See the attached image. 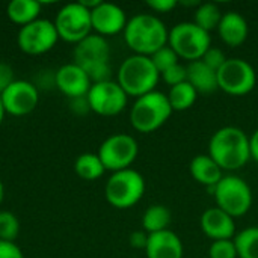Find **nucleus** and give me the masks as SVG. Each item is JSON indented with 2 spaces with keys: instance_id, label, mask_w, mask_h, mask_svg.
I'll return each mask as SVG.
<instances>
[{
  "instance_id": "16",
  "label": "nucleus",
  "mask_w": 258,
  "mask_h": 258,
  "mask_svg": "<svg viewBox=\"0 0 258 258\" xmlns=\"http://www.w3.org/2000/svg\"><path fill=\"white\" fill-rule=\"evenodd\" d=\"M54 85L63 95H67L71 100L86 97L92 86V82L89 76L77 63L71 62L62 65L54 73Z\"/></svg>"
},
{
  "instance_id": "4",
  "label": "nucleus",
  "mask_w": 258,
  "mask_h": 258,
  "mask_svg": "<svg viewBox=\"0 0 258 258\" xmlns=\"http://www.w3.org/2000/svg\"><path fill=\"white\" fill-rule=\"evenodd\" d=\"M74 63H77L91 79L92 83L110 80V45L101 35L91 33L83 41L76 44Z\"/></svg>"
},
{
  "instance_id": "21",
  "label": "nucleus",
  "mask_w": 258,
  "mask_h": 258,
  "mask_svg": "<svg viewBox=\"0 0 258 258\" xmlns=\"http://www.w3.org/2000/svg\"><path fill=\"white\" fill-rule=\"evenodd\" d=\"M187 82L197 89L198 94H212L218 86V71L207 67L201 59L187 63Z\"/></svg>"
},
{
  "instance_id": "32",
  "label": "nucleus",
  "mask_w": 258,
  "mask_h": 258,
  "mask_svg": "<svg viewBox=\"0 0 258 258\" xmlns=\"http://www.w3.org/2000/svg\"><path fill=\"white\" fill-rule=\"evenodd\" d=\"M227 59H228V57L225 56V53H224L221 48H216V47H210V48L204 53V56L201 57V60H203L207 67H210L212 70H215V71H218V70L225 63Z\"/></svg>"
},
{
  "instance_id": "28",
  "label": "nucleus",
  "mask_w": 258,
  "mask_h": 258,
  "mask_svg": "<svg viewBox=\"0 0 258 258\" xmlns=\"http://www.w3.org/2000/svg\"><path fill=\"white\" fill-rule=\"evenodd\" d=\"M18 233H20L18 218L8 210L0 212V240L14 242L17 239Z\"/></svg>"
},
{
  "instance_id": "25",
  "label": "nucleus",
  "mask_w": 258,
  "mask_h": 258,
  "mask_svg": "<svg viewBox=\"0 0 258 258\" xmlns=\"http://www.w3.org/2000/svg\"><path fill=\"white\" fill-rule=\"evenodd\" d=\"M197 98H198V92L189 82L172 86L168 94L169 104L175 112H183L190 109L195 104Z\"/></svg>"
},
{
  "instance_id": "17",
  "label": "nucleus",
  "mask_w": 258,
  "mask_h": 258,
  "mask_svg": "<svg viewBox=\"0 0 258 258\" xmlns=\"http://www.w3.org/2000/svg\"><path fill=\"white\" fill-rule=\"evenodd\" d=\"M201 228L204 234L216 240H231L236 236V222L234 218L227 215L218 207L207 209L201 216Z\"/></svg>"
},
{
  "instance_id": "10",
  "label": "nucleus",
  "mask_w": 258,
  "mask_h": 258,
  "mask_svg": "<svg viewBox=\"0 0 258 258\" xmlns=\"http://www.w3.org/2000/svg\"><path fill=\"white\" fill-rule=\"evenodd\" d=\"M257 83L254 67L240 57H228L218 70V86L225 94L240 97L249 94Z\"/></svg>"
},
{
  "instance_id": "39",
  "label": "nucleus",
  "mask_w": 258,
  "mask_h": 258,
  "mask_svg": "<svg viewBox=\"0 0 258 258\" xmlns=\"http://www.w3.org/2000/svg\"><path fill=\"white\" fill-rule=\"evenodd\" d=\"M6 112H5V107H3V103H2V98H0V125L3 122V118H5Z\"/></svg>"
},
{
  "instance_id": "31",
  "label": "nucleus",
  "mask_w": 258,
  "mask_h": 258,
  "mask_svg": "<svg viewBox=\"0 0 258 258\" xmlns=\"http://www.w3.org/2000/svg\"><path fill=\"white\" fill-rule=\"evenodd\" d=\"M160 77L163 79V82L166 85H169L172 88V86H177L180 83L187 82V68L178 62L177 65H174V67L168 68L166 71H163L160 74Z\"/></svg>"
},
{
  "instance_id": "9",
  "label": "nucleus",
  "mask_w": 258,
  "mask_h": 258,
  "mask_svg": "<svg viewBox=\"0 0 258 258\" xmlns=\"http://www.w3.org/2000/svg\"><path fill=\"white\" fill-rule=\"evenodd\" d=\"M53 23L59 39H63L65 42L79 44L92 33L91 11L86 9L80 2L62 6Z\"/></svg>"
},
{
  "instance_id": "14",
  "label": "nucleus",
  "mask_w": 258,
  "mask_h": 258,
  "mask_svg": "<svg viewBox=\"0 0 258 258\" xmlns=\"http://www.w3.org/2000/svg\"><path fill=\"white\" fill-rule=\"evenodd\" d=\"M5 112L12 116H26L32 113L39 101L38 88L27 80H15L0 94Z\"/></svg>"
},
{
  "instance_id": "36",
  "label": "nucleus",
  "mask_w": 258,
  "mask_h": 258,
  "mask_svg": "<svg viewBox=\"0 0 258 258\" xmlns=\"http://www.w3.org/2000/svg\"><path fill=\"white\" fill-rule=\"evenodd\" d=\"M148 233H145L144 230H138V231H133L128 237V243L132 248L135 249H145L147 248V243H148Z\"/></svg>"
},
{
  "instance_id": "27",
  "label": "nucleus",
  "mask_w": 258,
  "mask_h": 258,
  "mask_svg": "<svg viewBox=\"0 0 258 258\" xmlns=\"http://www.w3.org/2000/svg\"><path fill=\"white\" fill-rule=\"evenodd\" d=\"M222 20V12L216 3H201L194 14V23L210 33V30L218 29Z\"/></svg>"
},
{
  "instance_id": "13",
  "label": "nucleus",
  "mask_w": 258,
  "mask_h": 258,
  "mask_svg": "<svg viewBox=\"0 0 258 258\" xmlns=\"http://www.w3.org/2000/svg\"><path fill=\"white\" fill-rule=\"evenodd\" d=\"M86 97L92 112L101 116H115L125 109L128 95L118 85V82L106 80L92 83Z\"/></svg>"
},
{
  "instance_id": "37",
  "label": "nucleus",
  "mask_w": 258,
  "mask_h": 258,
  "mask_svg": "<svg viewBox=\"0 0 258 258\" xmlns=\"http://www.w3.org/2000/svg\"><path fill=\"white\" fill-rule=\"evenodd\" d=\"M70 107L74 113L77 115H85L91 110L89 107V101H88V97H79V98H71V103H70Z\"/></svg>"
},
{
  "instance_id": "2",
  "label": "nucleus",
  "mask_w": 258,
  "mask_h": 258,
  "mask_svg": "<svg viewBox=\"0 0 258 258\" xmlns=\"http://www.w3.org/2000/svg\"><path fill=\"white\" fill-rule=\"evenodd\" d=\"M169 30L165 23L153 14H138L132 17L124 29V39L135 54L151 56L168 45Z\"/></svg>"
},
{
  "instance_id": "29",
  "label": "nucleus",
  "mask_w": 258,
  "mask_h": 258,
  "mask_svg": "<svg viewBox=\"0 0 258 258\" xmlns=\"http://www.w3.org/2000/svg\"><path fill=\"white\" fill-rule=\"evenodd\" d=\"M150 57H151L154 67L157 68V71H159L160 74H162L163 71H166L168 68L177 65V63H178V59H180V57L177 56V53H175L169 45L162 47V48L157 50L154 54H151Z\"/></svg>"
},
{
  "instance_id": "7",
  "label": "nucleus",
  "mask_w": 258,
  "mask_h": 258,
  "mask_svg": "<svg viewBox=\"0 0 258 258\" xmlns=\"http://www.w3.org/2000/svg\"><path fill=\"white\" fill-rule=\"evenodd\" d=\"M168 45L189 62L200 60L212 47L210 33L197 26L194 21H183L175 24L168 35Z\"/></svg>"
},
{
  "instance_id": "23",
  "label": "nucleus",
  "mask_w": 258,
  "mask_h": 258,
  "mask_svg": "<svg viewBox=\"0 0 258 258\" xmlns=\"http://www.w3.org/2000/svg\"><path fill=\"white\" fill-rule=\"evenodd\" d=\"M171 210L163 204L150 206L142 216V230L148 234L160 233L168 230L171 224Z\"/></svg>"
},
{
  "instance_id": "26",
  "label": "nucleus",
  "mask_w": 258,
  "mask_h": 258,
  "mask_svg": "<svg viewBox=\"0 0 258 258\" xmlns=\"http://www.w3.org/2000/svg\"><path fill=\"white\" fill-rule=\"evenodd\" d=\"M239 258H258V227H248L234 236Z\"/></svg>"
},
{
  "instance_id": "8",
  "label": "nucleus",
  "mask_w": 258,
  "mask_h": 258,
  "mask_svg": "<svg viewBox=\"0 0 258 258\" xmlns=\"http://www.w3.org/2000/svg\"><path fill=\"white\" fill-rule=\"evenodd\" d=\"M216 207L224 210L231 218H240L252 207V190L249 184L237 175H224L222 180L212 189Z\"/></svg>"
},
{
  "instance_id": "12",
  "label": "nucleus",
  "mask_w": 258,
  "mask_h": 258,
  "mask_svg": "<svg viewBox=\"0 0 258 258\" xmlns=\"http://www.w3.org/2000/svg\"><path fill=\"white\" fill-rule=\"evenodd\" d=\"M59 39L54 23L38 18L36 21L20 27L17 35L18 48L30 56H39L50 51Z\"/></svg>"
},
{
  "instance_id": "22",
  "label": "nucleus",
  "mask_w": 258,
  "mask_h": 258,
  "mask_svg": "<svg viewBox=\"0 0 258 258\" xmlns=\"http://www.w3.org/2000/svg\"><path fill=\"white\" fill-rule=\"evenodd\" d=\"M42 3L38 0H12L6 6L8 18L20 27L27 26L39 18Z\"/></svg>"
},
{
  "instance_id": "35",
  "label": "nucleus",
  "mask_w": 258,
  "mask_h": 258,
  "mask_svg": "<svg viewBox=\"0 0 258 258\" xmlns=\"http://www.w3.org/2000/svg\"><path fill=\"white\" fill-rule=\"evenodd\" d=\"M147 5H148V8L153 9L154 12L166 14V12L172 11V9L178 5V2H175V0H148Z\"/></svg>"
},
{
  "instance_id": "30",
  "label": "nucleus",
  "mask_w": 258,
  "mask_h": 258,
  "mask_svg": "<svg viewBox=\"0 0 258 258\" xmlns=\"http://www.w3.org/2000/svg\"><path fill=\"white\" fill-rule=\"evenodd\" d=\"M210 258H239L234 240H216L209 248Z\"/></svg>"
},
{
  "instance_id": "11",
  "label": "nucleus",
  "mask_w": 258,
  "mask_h": 258,
  "mask_svg": "<svg viewBox=\"0 0 258 258\" xmlns=\"http://www.w3.org/2000/svg\"><path fill=\"white\" fill-rule=\"evenodd\" d=\"M97 154L106 171L118 172L132 166L139 154V145L133 136L116 133L103 141Z\"/></svg>"
},
{
  "instance_id": "33",
  "label": "nucleus",
  "mask_w": 258,
  "mask_h": 258,
  "mask_svg": "<svg viewBox=\"0 0 258 258\" xmlns=\"http://www.w3.org/2000/svg\"><path fill=\"white\" fill-rule=\"evenodd\" d=\"M14 82H15V77H14L12 67L6 62H0V94L5 89H8Z\"/></svg>"
},
{
  "instance_id": "19",
  "label": "nucleus",
  "mask_w": 258,
  "mask_h": 258,
  "mask_svg": "<svg viewBox=\"0 0 258 258\" xmlns=\"http://www.w3.org/2000/svg\"><path fill=\"white\" fill-rule=\"evenodd\" d=\"M218 32L221 39L230 47L242 45L249 33V26L246 18L234 11H230L222 15V20L218 26Z\"/></svg>"
},
{
  "instance_id": "3",
  "label": "nucleus",
  "mask_w": 258,
  "mask_h": 258,
  "mask_svg": "<svg viewBox=\"0 0 258 258\" xmlns=\"http://www.w3.org/2000/svg\"><path fill=\"white\" fill-rule=\"evenodd\" d=\"M159 79L160 73L150 56L132 54L119 65L116 82L127 95L139 98L156 91Z\"/></svg>"
},
{
  "instance_id": "6",
  "label": "nucleus",
  "mask_w": 258,
  "mask_h": 258,
  "mask_svg": "<svg viewBox=\"0 0 258 258\" xmlns=\"http://www.w3.org/2000/svg\"><path fill=\"white\" fill-rule=\"evenodd\" d=\"M145 194V180L135 169H122L112 172L109 177L104 195L107 203L119 210L135 207Z\"/></svg>"
},
{
  "instance_id": "18",
  "label": "nucleus",
  "mask_w": 258,
  "mask_h": 258,
  "mask_svg": "<svg viewBox=\"0 0 258 258\" xmlns=\"http://www.w3.org/2000/svg\"><path fill=\"white\" fill-rule=\"evenodd\" d=\"M183 242L171 230L154 233L148 236L145 248L147 258H183Z\"/></svg>"
},
{
  "instance_id": "15",
  "label": "nucleus",
  "mask_w": 258,
  "mask_h": 258,
  "mask_svg": "<svg viewBox=\"0 0 258 258\" xmlns=\"http://www.w3.org/2000/svg\"><path fill=\"white\" fill-rule=\"evenodd\" d=\"M91 21H92V30L97 35L106 38L124 32L128 20L121 6L110 2H101L97 8L91 11Z\"/></svg>"
},
{
  "instance_id": "24",
  "label": "nucleus",
  "mask_w": 258,
  "mask_h": 258,
  "mask_svg": "<svg viewBox=\"0 0 258 258\" xmlns=\"http://www.w3.org/2000/svg\"><path fill=\"white\" fill-rule=\"evenodd\" d=\"M74 171L82 180L94 181V180H98L106 172V168H104L103 162L100 160L98 154H95V153H83L76 159Z\"/></svg>"
},
{
  "instance_id": "40",
  "label": "nucleus",
  "mask_w": 258,
  "mask_h": 258,
  "mask_svg": "<svg viewBox=\"0 0 258 258\" xmlns=\"http://www.w3.org/2000/svg\"><path fill=\"white\" fill-rule=\"evenodd\" d=\"M3 198H5V186H3V181H2V178H0V204H2V201H3Z\"/></svg>"
},
{
  "instance_id": "1",
  "label": "nucleus",
  "mask_w": 258,
  "mask_h": 258,
  "mask_svg": "<svg viewBox=\"0 0 258 258\" xmlns=\"http://www.w3.org/2000/svg\"><path fill=\"white\" fill-rule=\"evenodd\" d=\"M209 156L222 168V171L240 169L251 159L249 138L239 127H222L210 138Z\"/></svg>"
},
{
  "instance_id": "5",
  "label": "nucleus",
  "mask_w": 258,
  "mask_h": 258,
  "mask_svg": "<svg viewBox=\"0 0 258 258\" xmlns=\"http://www.w3.org/2000/svg\"><path fill=\"white\" fill-rule=\"evenodd\" d=\"M172 112L168 95L153 91L136 98L130 110V122L139 133H153L169 119Z\"/></svg>"
},
{
  "instance_id": "34",
  "label": "nucleus",
  "mask_w": 258,
  "mask_h": 258,
  "mask_svg": "<svg viewBox=\"0 0 258 258\" xmlns=\"http://www.w3.org/2000/svg\"><path fill=\"white\" fill-rule=\"evenodd\" d=\"M0 258H24V254L14 242L0 240Z\"/></svg>"
},
{
  "instance_id": "20",
  "label": "nucleus",
  "mask_w": 258,
  "mask_h": 258,
  "mask_svg": "<svg viewBox=\"0 0 258 258\" xmlns=\"http://www.w3.org/2000/svg\"><path fill=\"white\" fill-rule=\"evenodd\" d=\"M190 175L200 184L209 187V192L215 189V186L222 180V168L209 156V154H198L190 162Z\"/></svg>"
},
{
  "instance_id": "38",
  "label": "nucleus",
  "mask_w": 258,
  "mask_h": 258,
  "mask_svg": "<svg viewBox=\"0 0 258 258\" xmlns=\"http://www.w3.org/2000/svg\"><path fill=\"white\" fill-rule=\"evenodd\" d=\"M249 151H251V159L258 162V128L249 138Z\"/></svg>"
}]
</instances>
